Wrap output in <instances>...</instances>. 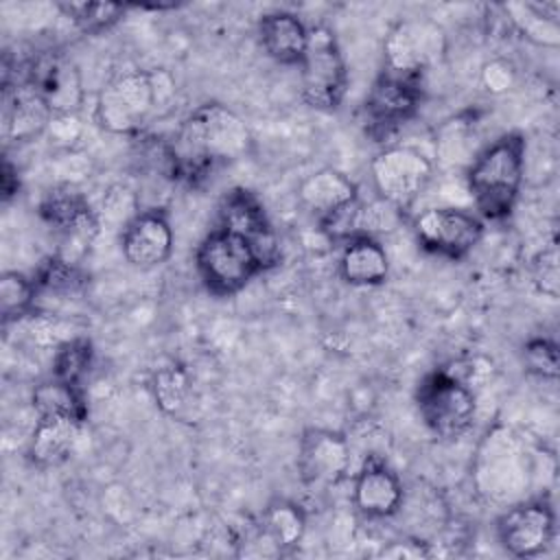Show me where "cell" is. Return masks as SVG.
Segmentation results:
<instances>
[{"mask_svg":"<svg viewBox=\"0 0 560 560\" xmlns=\"http://www.w3.org/2000/svg\"><path fill=\"white\" fill-rule=\"evenodd\" d=\"M298 68L302 98L308 107L332 112L343 103L348 90V70L330 28H308V48Z\"/></svg>","mask_w":560,"mask_h":560,"instance_id":"obj_7","label":"cell"},{"mask_svg":"<svg viewBox=\"0 0 560 560\" xmlns=\"http://www.w3.org/2000/svg\"><path fill=\"white\" fill-rule=\"evenodd\" d=\"M39 217L63 243L90 245L101 232L98 212L72 186L50 188L39 201Z\"/></svg>","mask_w":560,"mask_h":560,"instance_id":"obj_15","label":"cell"},{"mask_svg":"<svg viewBox=\"0 0 560 560\" xmlns=\"http://www.w3.org/2000/svg\"><path fill=\"white\" fill-rule=\"evenodd\" d=\"M31 405L35 409V416H70L77 420L88 422V402L81 385L59 381L50 376L48 381H42L35 385Z\"/></svg>","mask_w":560,"mask_h":560,"instance_id":"obj_24","label":"cell"},{"mask_svg":"<svg viewBox=\"0 0 560 560\" xmlns=\"http://www.w3.org/2000/svg\"><path fill=\"white\" fill-rule=\"evenodd\" d=\"M372 184L383 201L407 212L433 177L431 160L413 147H385L370 164Z\"/></svg>","mask_w":560,"mask_h":560,"instance_id":"obj_8","label":"cell"},{"mask_svg":"<svg viewBox=\"0 0 560 560\" xmlns=\"http://www.w3.org/2000/svg\"><path fill=\"white\" fill-rule=\"evenodd\" d=\"M446 52V39L440 24L427 18L396 22L383 42L385 70L424 77Z\"/></svg>","mask_w":560,"mask_h":560,"instance_id":"obj_9","label":"cell"},{"mask_svg":"<svg viewBox=\"0 0 560 560\" xmlns=\"http://www.w3.org/2000/svg\"><path fill=\"white\" fill-rule=\"evenodd\" d=\"M173 182L197 186L214 168L243 158L252 144L245 120L221 103L195 107L173 133Z\"/></svg>","mask_w":560,"mask_h":560,"instance_id":"obj_1","label":"cell"},{"mask_svg":"<svg viewBox=\"0 0 560 560\" xmlns=\"http://www.w3.org/2000/svg\"><path fill=\"white\" fill-rule=\"evenodd\" d=\"M339 273L352 287H378L387 280L389 258L374 236H352L343 243Z\"/></svg>","mask_w":560,"mask_h":560,"instance_id":"obj_22","label":"cell"},{"mask_svg":"<svg viewBox=\"0 0 560 560\" xmlns=\"http://www.w3.org/2000/svg\"><path fill=\"white\" fill-rule=\"evenodd\" d=\"M85 422L70 416H42L28 440V459L37 468L61 466L74 453Z\"/></svg>","mask_w":560,"mask_h":560,"instance_id":"obj_18","label":"cell"},{"mask_svg":"<svg viewBox=\"0 0 560 560\" xmlns=\"http://www.w3.org/2000/svg\"><path fill=\"white\" fill-rule=\"evenodd\" d=\"M350 438L339 431L311 427L298 444V472L304 486L326 490L337 486L350 470Z\"/></svg>","mask_w":560,"mask_h":560,"instance_id":"obj_14","label":"cell"},{"mask_svg":"<svg viewBox=\"0 0 560 560\" xmlns=\"http://www.w3.org/2000/svg\"><path fill=\"white\" fill-rule=\"evenodd\" d=\"M405 499L400 477L381 455H368L354 475L352 503L363 518L385 521L396 516Z\"/></svg>","mask_w":560,"mask_h":560,"instance_id":"obj_16","label":"cell"},{"mask_svg":"<svg viewBox=\"0 0 560 560\" xmlns=\"http://www.w3.org/2000/svg\"><path fill=\"white\" fill-rule=\"evenodd\" d=\"M37 287L33 278H26L20 271H4L0 276V315L2 324L9 326L11 322H22L35 313V298Z\"/></svg>","mask_w":560,"mask_h":560,"instance_id":"obj_27","label":"cell"},{"mask_svg":"<svg viewBox=\"0 0 560 560\" xmlns=\"http://www.w3.org/2000/svg\"><path fill=\"white\" fill-rule=\"evenodd\" d=\"M162 72L129 70L112 79L96 96V122L116 136H138L160 103Z\"/></svg>","mask_w":560,"mask_h":560,"instance_id":"obj_3","label":"cell"},{"mask_svg":"<svg viewBox=\"0 0 560 560\" xmlns=\"http://www.w3.org/2000/svg\"><path fill=\"white\" fill-rule=\"evenodd\" d=\"M219 225L228 232H234L249 241L254 247L262 269H271L280 262V245L276 232L269 223V217L260 203V199L247 188L228 190L219 206Z\"/></svg>","mask_w":560,"mask_h":560,"instance_id":"obj_13","label":"cell"},{"mask_svg":"<svg viewBox=\"0 0 560 560\" xmlns=\"http://www.w3.org/2000/svg\"><path fill=\"white\" fill-rule=\"evenodd\" d=\"M258 39L276 63L300 66L308 48V26L289 11H271L258 20Z\"/></svg>","mask_w":560,"mask_h":560,"instance_id":"obj_20","label":"cell"},{"mask_svg":"<svg viewBox=\"0 0 560 560\" xmlns=\"http://www.w3.org/2000/svg\"><path fill=\"white\" fill-rule=\"evenodd\" d=\"M422 98L424 77L383 70L361 105L365 133L376 142H383L418 116Z\"/></svg>","mask_w":560,"mask_h":560,"instance_id":"obj_6","label":"cell"},{"mask_svg":"<svg viewBox=\"0 0 560 560\" xmlns=\"http://www.w3.org/2000/svg\"><path fill=\"white\" fill-rule=\"evenodd\" d=\"M532 276L536 287L549 295L558 298V284H560V269H558V243L551 241L542 252L536 254L532 262Z\"/></svg>","mask_w":560,"mask_h":560,"instance_id":"obj_31","label":"cell"},{"mask_svg":"<svg viewBox=\"0 0 560 560\" xmlns=\"http://www.w3.org/2000/svg\"><path fill=\"white\" fill-rule=\"evenodd\" d=\"M416 407L422 424L440 440L462 438L475 422L472 389L448 370L427 372L416 387Z\"/></svg>","mask_w":560,"mask_h":560,"instance_id":"obj_5","label":"cell"},{"mask_svg":"<svg viewBox=\"0 0 560 560\" xmlns=\"http://www.w3.org/2000/svg\"><path fill=\"white\" fill-rule=\"evenodd\" d=\"M497 540L514 558H536L556 540V512L547 499H529L497 518Z\"/></svg>","mask_w":560,"mask_h":560,"instance_id":"obj_12","label":"cell"},{"mask_svg":"<svg viewBox=\"0 0 560 560\" xmlns=\"http://www.w3.org/2000/svg\"><path fill=\"white\" fill-rule=\"evenodd\" d=\"M20 190V177H18V168L11 164V160L4 155L2 158V168H0V195L2 201H9L18 195Z\"/></svg>","mask_w":560,"mask_h":560,"instance_id":"obj_32","label":"cell"},{"mask_svg":"<svg viewBox=\"0 0 560 560\" xmlns=\"http://www.w3.org/2000/svg\"><path fill=\"white\" fill-rule=\"evenodd\" d=\"M298 197L302 206L317 217V221H324L357 201L359 190L346 173L328 166L311 173L300 184Z\"/></svg>","mask_w":560,"mask_h":560,"instance_id":"obj_21","label":"cell"},{"mask_svg":"<svg viewBox=\"0 0 560 560\" xmlns=\"http://www.w3.org/2000/svg\"><path fill=\"white\" fill-rule=\"evenodd\" d=\"M122 256L138 269H153L168 260L173 252V228L162 208L136 212L120 234Z\"/></svg>","mask_w":560,"mask_h":560,"instance_id":"obj_17","label":"cell"},{"mask_svg":"<svg viewBox=\"0 0 560 560\" xmlns=\"http://www.w3.org/2000/svg\"><path fill=\"white\" fill-rule=\"evenodd\" d=\"M59 11L88 35H101L122 20L129 4L122 2H59Z\"/></svg>","mask_w":560,"mask_h":560,"instance_id":"obj_26","label":"cell"},{"mask_svg":"<svg viewBox=\"0 0 560 560\" xmlns=\"http://www.w3.org/2000/svg\"><path fill=\"white\" fill-rule=\"evenodd\" d=\"M2 133L7 142L33 140L52 118L42 98L22 79L15 85H2Z\"/></svg>","mask_w":560,"mask_h":560,"instance_id":"obj_19","label":"cell"},{"mask_svg":"<svg viewBox=\"0 0 560 560\" xmlns=\"http://www.w3.org/2000/svg\"><path fill=\"white\" fill-rule=\"evenodd\" d=\"M523 361L527 372L538 378L556 381L560 372V350L553 339L534 337L523 346Z\"/></svg>","mask_w":560,"mask_h":560,"instance_id":"obj_30","label":"cell"},{"mask_svg":"<svg viewBox=\"0 0 560 560\" xmlns=\"http://www.w3.org/2000/svg\"><path fill=\"white\" fill-rule=\"evenodd\" d=\"M33 282L37 291H46L52 295H74L88 287L90 276L72 258L50 254L37 265Z\"/></svg>","mask_w":560,"mask_h":560,"instance_id":"obj_25","label":"cell"},{"mask_svg":"<svg viewBox=\"0 0 560 560\" xmlns=\"http://www.w3.org/2000/svg\"><path fill=\"white\" fill-rule=\"evenodd\" d=\"M195 267L203 287L217 298L238 293L254 276L265 271L249 241L223 228H214L201 238Z\"/></svg>","mask_w":560,"mask_h":560,"instance_id":"obj_4","label":"cell"},{"mask_svg":"<svg viewBox=\"0 0 560 560\" xmlns=\"http://www.w3.org/2000/svg\"><path fill=\"white\" fill-rule=\"evenodd\" d=\"M94 361V346L88 337L74 335L52 350V374L59 381L81 385Z\"/></svg>","mask_w":560,"mask_h":560,"instance_id":"obj_28","label":"cell"},{"mask_svg":"<svg viewBox=\"0 0 560 560\" xmlns=\"http://www.w3.org/2000/svg\"><path fill=\"white\" fill-rule=\"evenodd\" d=\"M525 175V138L508 131L490 142L466 173L468 192L479 219L503 221L512 214Z\"/></svg>","mask_w":560,"mask_h":560,"instance_id":"obj_2","label":"cell"},{"mask_svg":"<svg viewBox=\"0 0 560 560\" xmlns=\"http://www.w3.org/2000/svg\"><path fill=\"white\" fill-rule=\"evenodd\" d=\"M258 536L265 538L278 551H287L295 547L306 532V514L304 510L289 499H273L260 512L256 523Z\"/></svg>","mask_w":560,"mask_h":560,"instance_id":"obj_23","label":"cell"},{"mask_svg":"<svg viewBox=\"0 0 560 560\" xmlns=\"http://www.w3.org/2000/svg\"><path fill=\"white\" fill-rule=\"evenodd\" d=\"M22 81L42 98L52 116H70L83 107L81 72L63 52H37L22 66Z\"/></svg>","mask_w":560,"mask_h":560,"instance_id":"obj_10","label":"cell"},{"mask_svg":"<svg viewBox=\"0 0 560 560\" xmlns=\"http://www.w3.org/2000/svg\"><path fill=\"white\" fill-rule=\"evenodd\" d=\"M151 392L155 405L166 413L175 416L184 409L188 398V372L179 363H166L151 376Z\"/></svg>","mask_w":560,"mask_h":560,"instance_id":"obj_29","label":"cell"},{"mask_svg":"<svg viewBox=\"0 0 560 560\" xmlns=\"http://www.w3.org/2000/svg\"><path fill=\"white\" fill-rule=\"evenodd\" d=\"M413 234L429 254L459 260L483 236V219L464 208H427L413 219Z\"/></svg>","mask_w":560,"mask_h":560,"instance_id":"obj_11","label":"cell"}]
</instances>
